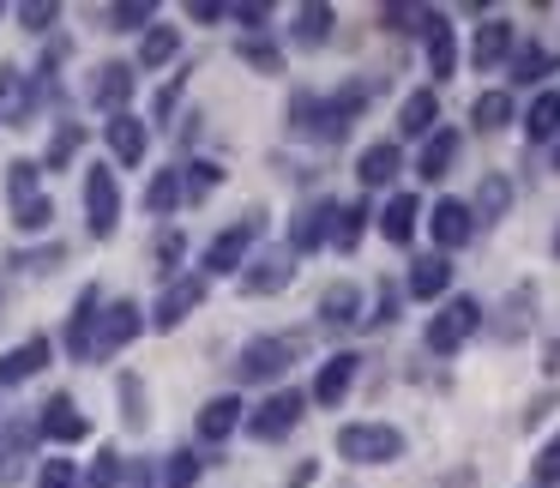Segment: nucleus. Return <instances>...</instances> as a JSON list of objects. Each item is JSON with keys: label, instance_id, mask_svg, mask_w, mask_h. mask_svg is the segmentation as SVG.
Returning <instances> with one entry per match:
<instances>
[{"label": "nucleus", "instance_id": "37", "mask_svg": "<svg viewBox=\"0 0 560 488\" xmlns=\"http://www.w3.org/2000/svg\"><path fill=\"white\" fill-rule=\"evenodd\" d=\"M235 55H242L247 67H254V73H266V79H278L283 73V49L271 37H242L235 43Z\"/></svg>", "mask_w": 560, "mask_h": 488}, {"label": "nucleus", "instance_id": "8", "mask_svg": "<svg viewBox=\"0 0 560 488\" xmlns=\"http://www.w3.org/2000/svg\"><path fill=\"white\" fill-rule=\"evenodd\" d=\"M422 223H428V235H434V254H458L464 242H476V218H470V206L464 199H434V206L422 211Z\"/></svg>", "mask_w": 560, "mask_h": 488}, {"label": "nucleus", "instance_id": "1", "mask_svg": "<svg viewBox=\"0 0 560 488\" xmlns=\"http://www.w3.org/2000/svg\"><path fill=\"white\" fill-rule=\"evenodd\" d=\"M482 326H488V307L476 302V295H452V302H446V307H440V314L422 326V344H428L434 356H458V350H464V344H470Z\"/></svg>", "mask_w": 560, "mask_h": 488}, {"label": "nucleus", "instance_id": "13", "mask_svg": "<svg viewBox=\"0 0 560 488\" xmlns=\"http://www.w3.org/2000/svg\"><path fill=\"white\" fill-rule=\"evenodd\" d=\"M355 374H362V356H355V350L326 356V362H319V374H314V392H307V398H314L319 410H338V404L350 398Z\"/></svg>", "mask_w": 560, "mask_h": 488}, {"label": "nucleus", "instance_id": "26", "mask_svg": "<svg viewBox=\"0 0 560 488\" xmlns=\"http://www.w3.org/2000/svg\"><path fill=\"white\" fill-rule=\"evenodd\" d=\"M422 43H428V73H434V79H452V73H458V31L446 25V13H428Z\"/></svg>", "mask_w": 560, "mask_h": 488}, {"label": "nucleus", "instance_id": "22", "mask_svg": "<svg viewBox=\"0 0 560 488\" xmlns=\"http://www.w3.org/2000/svg\"><path fill=\"white\" fill-rule=\"evenodd\" d=\"M49 356H55V344L43 338H25V344H13V350L0 356V386H25L31 374H43V368H49Z\"/></svg>", "mask_w": 560, "mask_h": 488}, {"label": "nucleus", "instance_id": "31", "mask_svg": "<svg viewBox=\"0 0 560 488\" xmlns=\"http://www.w3.org/2000/svg\"><path fill=\"white\" fill-rule=\"evenodd\" d=\"M470 121H476V133H500L506 121H518V109H512V91H482V97L470 103Z\"/></svg>", "mask_w": 560, "mask_h": 488}, {"label": "nucleus", "instance_id": "38", "mask_svg": "<svg viewBox=\"0 0 560 488\" xmlns=\"http://www.w3.org/2000/svg\"><path fill=\"white\" fill-rule=\"evenodd\" d=\"M79 146H85V127L61 121V127H55V139H49V151H43V170H67V163L79 158Z\"/></svg>", "mask_w": 560, "mask_h": 488}, {"label": "nucleus", "instance_id": "46", "mask_svg": "<svg viewBox=\"0 0 560 488\" xmlns=\"http://www.w3.org/2000/svg\"><path fill=\"white\" fill-rule=\"evenodd\" d=\"M49 218H55V206H49V199H25V206H13V223H19V230H25V235H43V230H49Z\"/></svg>", "mask_w": 560, "mask_h": 488}, {"label": "nucleus", "instance_id": "29", "mask_svg": "<svg viewBox=\"0 0 560 488\" xmlns=\"http://www.w3.org/2000/svg\"><path fill=\"white\" fill-rule=\"evenodd\" d=\"M518 121H524V139H536V146H542V139H560V85L536 91Z\"/></svg>", "mask_w": 560, "mask_h": 488}, {"label": "nucleus", "instance_id": "49", "mask_svg": "<svg viewBox=\"0 0 560 488\" xmlns=\"http://www.w3.org/2000/svg\"><path fill=\"white\" fill-rule=\"evenodd\" d=\"M61 259H67V247L49 242V247H31V254H13V266H19V271H55Z\"/></svg>", "mask_w": 560, "mask_h": 488}, {"label": "nucleus", "instance_id": "32", "mask_svg": "<svg viewBox=\"0 0 560 488\" xmlns=\"http://www.w3.org/2000/svg\"><path fill=\"white\" fill-rule=\"evenodd\" d=\"M368 199H350V206H338V218H331V247L338 254H355V242H362V230H368Z\"/></svg>", "mask_w": 560, "mask_h": 488}, {"label": "nucleus", "instance_id": "51", "mask_svg": "<svg viewBox=\"0 0 560 488\" xmlns=\"http://www.w3.org/2000/svg\"><path fill=\"white\" fill-rule=\"evenodd\" d=\"M536 483H548V488L560 483V434H548L542 452H536Z\"/></svg>", "mask_w": 560, "mask_h": 488}, {"label": "nucleus", "instance_id": "21", "mask_svg": "<svg viewBox=\"0 0 560 488\" xmlns=\"http://www.w3.org/2000/svg\"><path fill=\"white\" fill-rule=\"evenodd\" d=\"M404 175V146L398 139H374V146L355 158V182L362 187H392Z\"/></svg>", "mask_w": 560, "mask_h": 488}, {"label": "nucleus", "instance_id": "43", "mask_svg": "<svg viewBox=\"0 0 560 488\" xmlns=\"http://www.w3.org/2000/svg\"><path fill=\"white\" fill-rule=\"evenodd\" d=\"M218 182H223V163H187L182 170V194L187 199H206Z\"/></svg>", "mask_w": 560, "mask_h": 488}, {"label": "nucleus", "instance_id": "58", "mask_svg": "<svg viewBox=\"0 0 560 488\" xmlns=\"http://www.w3.org/2000/svg\"><path fill=\"white\" fill-rule=\"evenodd\" d=\"M555 259H560V230H555Z\"/></svg>", "mask_w": 560, "mask_h": 488}, {"label": "nucleus", "instance_id": "54", "mask_svg": "<svg viewBox=\"0 0 560 488\" xmlns=\"http://www.w3.org/2000/svg\"><path fill=\"white\" fill-rule=\"evenodd\" d=\"M187 19L194 25H218V19H230V7L223 0H187Z\"/></svg>", "mask_w": 560, "mask_h": 488}, {"label": "nucleus", "instance_id": "42", "mask_svg": "<svg viewBox=\"0 0 560 488\" xmlns=\"http://www.w3.org/2000/svg\"><path fill=\"white\" fill-rule=\"evenodd\" d=\"M79 488H121V452L103 446L97 458H91V470H85V483H79Z\"/></svg>", "mask_w": 560, "mask_h": 488}, {"label": "nucleus", "instance_id": "45", "mask_svg": "<svg viewBox=\"0 0 560 488\" xmlns=\"http://www.w3.org/2000/svg\"><path fill=\"white\" fill-rule=\"evenodd\" d=\"M230 19L247 31V37H266V25H271V7H266V0H235V7H230Z\"/></svg>", "mask_w": 560, "mask_h": 488}, {"label": "nucleus", "instance_id": "33", "mask_svg": "<svg viewBox=\"0 0 560 488\" xmlns=\"http://www.w3.org/2000/svg\"><path fill=\"white\" fill-rule=\"evenodd\" d=\"M182 170H158L151 175V187H145V211L151 218H175V206H182Z\"/></svg>", "mask_w": 560, "mask_h": 488}, {"label": "nucleus", "instance_id": "48", "mask_svg": "<svg viewBox=\"0 0 560 488\" xmlns=\"http://www.w3.org/2000/svg\"><path fill=\"white\" fill-rule=\"evenodd\" d=\"M37 488H79V464L73 458H43Z\"/></svg>", "mask_w": 560, "mask_h": 488}, {"label": "nucleus", "instance_id": "17", "mask_svg": "<svg viewBox=\"0 0 560 488\" xmlns=\"http://www.w3.org/2000/svg\"><path fill=\"white\" fill-rule=\"evenodd\" d=\"M139 67H127V61H103L97 67V79H91V103H97L103 115H127V103H133V85H139Z\"/></svg>", "mask_w": 560, "mask_h": 488}, {"label": "nucleus", "instance_id": "2", "mask_svg": "<svg viewBox=\"0 0 560 488\" xmlns=\"http://www.w3.org/2000/svg\"><path fill=\"white\" fill-rule=\"evenodd\" d=\"M259 230H266V211H247L242 223H230V230H218L206 242V259H199V278H235V271L247 266V254L259 247Z\"/></svg>", "mask_w": 560, "mask_h": 488}, {"label": "nucleus", "instance_id": "34", "mask_svg": "<svg viewBox=\"0 0 560 488\" xmlns=\"http://www.w3.org/2000/svg\"><path fill=\"white\" fill-rule=\"evenodd\" d=\"M115 392H121V422H127V434H145V428H151L145 380H139V374H121V380H115Z\"/></svg>", "mask_w": 560, "mask_h": 488}, {"label": "nucleus", "instance_id": "10", "mask_svg": "<svg viewBox=\"0 0 560 488\" xmlns=\"http://www.w3.org/2000/svg\"><path fill=\"white\" fill-rule=\"evenodd\" d=\"M199 302H206V278H199V271H182V278H170V283H163V295H158V307H151V319H145V326L175 332V326H182V319L194 314Z\"/></svg>", "mask_w": 560, "mask_h": 488}, {"label": "nucleus", "instance_id": "40", "mask_svg": "<svg viewBox=\"0 0 560 488\" xmlns=\"http://www.w3.org/2000/svg\"><path fill=\"white\" fill-rule=\"evenodd\" d=\"M199 470H206V458L199 452H170V464H163V488H194L199 483Z\"/></svg>", "mask_w": 560, "mask_h": 488}, {"label": "nucleus", "instance_id": "27", "mask_svg": "<svg viewBox=\"0 0 560 488\" xmlns=\"http://www.w3.org/2000/svg\"><path fill=\"white\" fill-rule=\"evenodd\" d=\"M319 326L326 332H350L355 319H362V290L355 283H326V295H319Z\"/></svg>", "mask_w": 560, "mask_h": 488}, {"label": "nucleus", "instance_id": "55", "mask_svg": "<svg viewBox=\"0 0 560 488\" xmlns=\"http://www.w3.org/2000/svg\"><path fill=\"white\" fill-rule=\"evenodd\" d=\"M398 319V290L392 283H380V302H374V326H392Z\"/></svg>", "mask_w": 560, "mask_h": 488}, {"label": "nucleus", "instance_id": "41", "mask_svg": "<svg viewBox=\"0 0 560 488\" xmlns=\"http://www.w3.org/2000/svg\"><path fill=\"white\" fill-rule=\"evenodd\" d=\"M37 175H43V163L19 158L13 170H7V199H13V206H25V199H37Z\"/></svg>", "mask_w": 560, "mask_h": 488}, {"label": "nucleus", "instance_id": "7", "mask_svg": "<svg viewBox=\"0 0 560 488\" xmlns=\"http://www.w3.org/2000/svg\"><path fill=\"white\" fill-rule=\"evenodd\" d=\"M235 283H242V295H283L295 283V254L290 247H259V254H247V266L235 271Z\"/></svg>", "mask_w": 560, "mask_h": 488}, {"label": "nucleus", "instance_id": "24", "mask_svg": "<svg viewBox=\"0 0 560 488\" xmlns=\"http://www.w3.org/2000/svg\"><path fill=\"white\" fill-rule=\"evenodd\" d=\"M470 218H476V230H488V223L512 218V175L488 170L482 182H476V199H470Z\"/></svg>", "mask_w": 560, "mask_h": 488}, {"label": "nucleus", "instance_id": "57", "mask_svg": "<svg viewBox=\"0 0 560 488\" xmlns=\"http://www.w3.org/2000/svg\"><path fill=\"white\" fill-rule=\"evenodd\" d=\"M548 170H555V175H560V139H555V158H548Z\"/></svg>", "mask_w": 560, "mask_h": 488}, {"label": "nucleus", "instance_id": "44", "mask_svg": "<svg viewBox=\"0 0 560 488\" xmlns=\"http://www.w3.org/2000/svg\"><path fill=\"white\" fill-rule=\"evenodd\" d=\"M314 121H319V91H295L290 97V133L314 139Z\"/></svg>", "mask_w": 560, "mask_h": 488}, {"label": "nucleus", "instance_id": "6", "mask_svg": "<svg viewBox=\"0 0 560 488\" xmlns=\"http://www.w3.org/2000/svg\"><path fill=\"white\" fill-rule=\"evenodd\" d=\"M115 223H121V187H115V170L109 163H91L85 170V230L97 242H109Z\"/></svg>", "mask_w": 560, "mask_h": 488}, {"label": "nucleus", "instance_id": "59", "mask_svg": "<svg viewBox=\"0 0 560 488\" xmlns=\"http://www.w3.org/2000/svg\"><path fill=\"white\" fill-rule=\"evenodd\" d=\"M0 19H7V7H0Z\"/></svg>", "mask_w": 560, "mask_h": 488}, {"label": "nucleus", "instance_id": "15", "mask_svg": "<svg viewBox=\"0 0 560 488\" xmlns=\"http://www.w3.org/2000/svg\"><path fill=\"white\" fill-rule=\"evenodd\" d=\"M103 139H109V158H115V163L139 170V163H145V151H151V121H139L133 109H127V115H109V121H103Z\"/></svg>", "mask_w": 560, "mask_h": 488}, {"label": "nucleus", "instance_id": "20", "mask_svg": "<svg viewBox=\"0 0 560 488\" xmlns=\"http://www.w3.org/2000/svg\"><path fill=\"white\" fill-rule=\"evenodd\" d=\"M452 290V259L446 254H416V266L404 271V295L410 302H440Z\"/></svg>", "mask_w": 560, "mask_h": 488}, {"label": "nucleus", "instance_id": "25", "mask_svg": "<svg viewBox=\"0 0 560 488\" xmlns=\"http://www.w3.org/2000/svg\"><path fill=\"white\" fill-rule=\"evenodd\" d=\"M434 127H440V97H434V85H416L398 103V139H428Z\"/></svg>", "mask_w": 560, "mask_h": 488}, {"label": "nucleus", "instance_id": "14", "mask_svg": "<svg viewBox=\"0 0 560 488\" xmlns=\"http://www.w3.org/2000/svg\"><path fill=\"white\" fill-rule=\"evenodd\" d=\"M512 49H518L512 19H482L476 37H470V67H476V73H500V67L512 61Z\"/></svg>", "mask_w": 560, "mask_h": 488}, {"label": "nucleus", "instance_id": "4", "mask_svg": "<svg viewBox=\"0 0 560 488\" xmlns=\"http://www.w3.org/2000/svg\"><path fill=\"white\" fill-rule=\"evenodd\" d=\"M338 458L343 464H398L404 434L392 422H343L338 428Z\"/></svg>", "mask_w": 560, "mask_h": 488}, {"label": "nucleus", "instance_id": "28", "mask_svg": "<svg viewBox=\"0 0 560 488\" xmlns=\"http://www.w3.org/2000/svg\"><path fill=\"white\" fill-rule=\"evenodd\" d=\"M331 25H338V7H326V0H307V7H295L290 43H295V49H319V43H331Z\"/></svg>", "mask_w": 560, "mask_h": 488}, {"label": "nucleus", "instance_id": "5", "mask_svg": "<svg viewBox=\"0 0 560 488\" xmlns=\"http://www.w3.org/2000/svg\"><path fill=\"white\" fill-rule=\"evenodd\" d=\"M295 362V344L290 338H271V332H259V338L242 344V356H235V374L254 380V386H271V380H283Z\"/></svg>", "mask_w": 560, "mask_h": 488}, {"label": "nucleus", "instance_id": "50", "mask_svg": "<svg viewBox=\"0 0 560 488\" xmlns=\"http://www.w3.org/2000/svg\"><path fill=\"white\" fill-rule=\"evenodd\" d=\"M13 19H19L25 31H49L55 19H61V7H55V0H25V7H19Z\"/></svg>", "mask_w": 560, "mask_h": 488}, {"label": "nucleus", "instance_id": "23", "mask_svg": "<svg viewBox=\"0 0 560 488\" xmlns=\"http://www.w3.org/2000/svg\"><path fill=\"white\" fill-rule=\"evenodd\" d=\"M422 199L416 194H392L386 199V211H380V235H386L392 247H410L416 242V230H422Z\"/></svg>", "mask_w": 560, "mask_h": 488}, {"label": "nucleus", "instance_id": "39", "mask_svg": "<svg viewBox=\"0 0 560 488\" xmlns=\"http://www.w3.org/2000/svg\"><path fill=\"white\" fill-rule=\"evenodd\" d=\"M158 25V7L151 0H121V7H109V31H151Z\"/></svg>", "mask_w": 560, "mask_h": 488}, {"label": "nucleus", "instance_id": "18", "mask_svg": "<svg viewBox=\"0 0 560 488\" xmlns=\"http://www.w3.org/2000/svg\"><path fill=\"white\" fill-rule=\"evenodd\" d=\"M242 416H247V404L235 398V392H218V398L199 404L194 428H199V440H206V446H223V440H230L235 428H242Z\"/></svg>", "mask_w": 560, "mask_h": 488}, {"label": "nucleus", "instance_id": "19", "mask_svg": "<svg viewBox=\"0 0 560 488\" xmlns=\"http://www.w3.org/2000/svg\"><path fill=\"white\" fill-rule=\"evenodd\" d=\"M458 151H464L458 127H434V133L422 139V151H416V175H422V182H446L452 163H458Z\"/></svg>", "mask_w": 560, "mask_h": 488}, {"label": "nucleus", "instance_id": "16", "mask_svg": "<svg viewBox=\"0 0 560 488\" xmlns=\"http://www.w3.org/2000/svg\"><path fill=\"white\" fill-rule=\"evenodd\" d=\"M37 440H55V446H79V440H91V422H85V410H79L73 398H49L43 404V416H37Z\"/></svg>", "mask_w": 560, "mask_h": 488}, {"label": "nucleus", "instance_id": "56", "mask_svg": "<svg viewBox=\"0 0 560 488\" xmlns=\"http://www.w3.org/2000/svg\"><path fill=\"white\" fill-rule=\"evenodd\" d=\"M542 374H560V338L542 344Z\"/></svg>", "mask_w": 560, "mask_h": 488}, {"label": "nucleus", "instance_id": "36", "mask_svg": "<svg viewBox=\"0 0 560 488\" xmlns=\"http://www.w3.org/2000/svg\"><path fill=\"white\" fill-rule=\"evenodd\" d=\"M37 440V422H19V428H0V483H13L19 476V458H25V446Z\"/></svg>", "mask_w": 560, "mask_h": 488}, {"label": "nucleus", "instance_id": "53", "mask_svg": "<svg viewBox=\"0 0 560 488\" xmlns=\"http://www.w3.org/2000/svg\"><path fill=\"white\" fill-rule=\"evenodd\" d=\"M182 91H187V73H175L170 85L158 91V109H151V121H170V115H175V103H182Z\"/></svg>", "mask_w": 560, "mask_h": 488}, {"label": "nucleus", "instance_id": "3", "mask_svg": "<svg viewBox=\"0 0 560 488\" xmlns=\"http://www.w3.org/2000/svg\"><path fill=\"white\" fill-rule=\"evenodd\" d=\"M302 416H307V398H302V392H290V386H278V392H266V398L242 416V428L259 440V446H278V440H290L295 428H302Z\"/></svg>", "mask_w": 560, "mask_h": 488}, {"label": "nucleus", "instance_id": "9", "mask_svg": "<svg viewBox=\"0 0 560 488\" xmlns=\"http://www.w3.org/2000/svg\"><path fill=\"white\" fill-rule=\"evenodd\" d=\"M97 314H103V290L85 283L79 302H73V314H67V332H61V344H67L73 362H97Z\"/></svg>", "mask_w": 560, "mask_h": 488}, {"label": "nucleus", "instance_id": "12", "mask_svg": "<svg viewBox=\"0 0 560 488\" xmlns=\"http://www.w3.org/2000/svg\"><path fill=\"white\" fill-rule=\"evenodd\" d=\"M139 332H145V307H139L133 295L109 302V307L97 314V362H103V356H115V350H127Z\"/></svg>", "mask_w": 560, "mask_h": 488}, {"label": "nucleus", "instance_id": "47", "mask_svg": "<svg viewBox=\"0 0 560 488\" xmlns=\"http://www.w3.org/2000/svg\"><path fill=\"white\" fill-rule=\"evenodd\" d=\"M428 13H434V7H380L386 31H416V37L428 31Z\"/></svg>", "mask_w": 560, "mask_h": 488}, {"label": "nucleus", "instance_id": "30", "mask_svg": "<svg viewBox=\"0 0 560 488\" xmlns=\"http://www.w3.org/2000/svg\"><path fill=\"white\" fill-rule=\"evenodd\" d=\"M506 67H512V85H542L548 73H560V55L536 49V43H518Z\"/></svg>", "mask_w": 560, "mask_h": 488}, {"label": "nucleus", "instance_id": "52", "mask_svg": "<svg viewBox=\"0 0 560 488\" xmlns=\"http://www.w3.org/2000/svg\"><path fill=\"white\" fill-rule=\"evenodd\" d=\"M182 254H187L182 230H163V235H158V271H170V278H175V266H182Z\"/></svg>", "mask_w": 560, "mask_h": 488}, {"label": "nucleus", "instance_id": "35", "mask_svg": "<svg viewBox=\"0 0 560 488\" xmlns=\"http://www.w3.org/2000/svg\"><path fill=\"white\" fill-rule=\"evenodd\" d=\"M175 55H182V31L175 25H151L139 37V67H170Z\"/></svg>", "mask_w": 560, "mask_h": 488}, {"label": "nucleus", "instance_id": "11", "mask_svg": "<svg viewBox=\"0 0 560 488\" xmlns=\"http://www.w3.org/2000/svg\"><path fill=\"white\" fill-rule=\"evenodd\" d=\"M331 218H338V199H307L302 211L290 218V254H319V247H331Z\"/></svg>", "mask_w": 560, "mask_h": 488}]
</instances>
